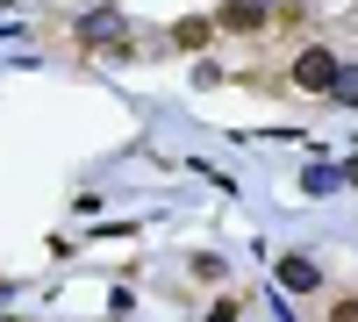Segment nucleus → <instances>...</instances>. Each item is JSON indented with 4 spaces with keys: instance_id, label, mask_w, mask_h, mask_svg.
<instances>
[{
    "instance_id": "obj_1",
    "label": "nucleus",
    "mask_w": 358,
    "mask_h": 322,
    "mask_svg": "<svg viewBox=\"0 0 358 322\" xmlns=\"http://www.w3.org/2000/svg\"><path fill=\"white\" fill-rule=\"evenodd\" d=\"M294 79H301V86H315V94H322V86H337L344 72H337V57H330V50H308L301 65H294Z\"/></svg>"
},
{
    "instance_id": "obj_2",
    "label": "nucleus",
    "mask_w": 358,
    "mask_h": 322,
    "mask_svg": "<svg viewBox=\"0 0 358 322\" xmlns=\"http://www.w3.org/2000/svg\"><path fill=\"white\" fill-rule=\"evenodd\" d=\"M280 286H287V294H315V265H308V258H280Z\"/></svg>"
},
{
    "instance_id": "obj_3",
    "label": "nucleus",
    "mask_w": 358,
    "mask_h": 322,
    "mask_svg": "<svg viewBox=\"0 0 358 322\" xmlns=\"http://www.w3.org/2000/svg\"><path fill=\"white\" fill-rule=\"evenodd\" d=\"M79 36H86V43H115V36H122V22H115V8H101V15L79 22Z\"/></svg>"
},
{
    "instance_id": "obj_4",
    "label": "nucleus",
    "mask_w": 358,
    "mask_h": 322,
    "mask_svg": "<svg viewBox=\"0 0 358 322\" xmlns=\"http://www.w3.org/2000/svg\"><path fill=\"white\" fill-rule=\"evenodd\" d=\"M222 22H229V29H258V22H265V0H229Z\"/></svg>"
},
{
    "instance_id": "obj_5",
    "label": "nucleus",
    "mask_w": 358,
    "mask_h": 322,
    "mask_svg": "<svg viewBox=\"0 0 358 322\" xmlns=\"http://www.w3.org/2000/svg\"><path fill=\"white\" fill-rule=\"evenodd\" d=\"M330 186H344V172H330V165H315V172H308V193H330Z\"/></svg>"
},
{
    "instance_id": "obj_6",
    "label": "nucleus",
    "mask_w": 358,
    "mask_h": 322,
    "mask_svg": "<svg viewBox=\"0 0 358 322\" xmlns=\"http://www.w3.org/2000/svg\"><path fill=\"white\" fill-rule=\"evenodd\" d=\"M330 322H358V301H337V315Z\"/></svg>"
},
{
    "instance_id": "obj_7",
    "label": "nucleus",
    "mask_w": 358,
    "mask_h": 322,
    "mask_svg": "<svg viewBox=\"0 0 358 322\" xmlns=\"http://www.w3.org/2000/svg\"><path fill=\"white\" fill-rule=\"evenodd\" d=\"M337 94H344V101H358V72H351V79H337Z\"/></svg>"
},
{
    "instance_id": "obj_8",
    "label": "nucleus",
    "mask_w": 358,
    "mask_h": 322,
    "mask_svg": "<svg viewBox=\"0 0 358 322\" xmlns=\"http://www.w3.org/2000/svg\"><path fill=\"white\" fill-rule=\"evenodd\" d=\"M344 180H351V186H358V158H351V165H344Z\"/></svg>"
}]
</instances>
